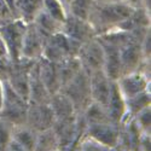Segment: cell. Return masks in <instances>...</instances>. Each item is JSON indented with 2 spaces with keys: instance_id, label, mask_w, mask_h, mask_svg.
Instances as JSON below:
<instances>
[{
  "instance_id": "37",
  "label": "cell",
  "mask_w": 151,
  "mask_h": 151,
  "mask_svg": "<svg viewBox=\"0 0 151 151\" xmlns=\"http://www.w3.org/2000/svg\"><path fill=\"white\" fill-rule=\"evenodd\" d=\"M4 97H5V82L0 80V109L4 104Z\"/></svg>"
},
{
  "instance_id": "13",
  "label": "cell",
  "mask_w": 151,
  "mask_h": 151,
  "mask_svg": "<svg viewBox=\"0 0 151 151\" xmlns=\"http://www.w3.org/2000/svg\"><path fill=\"white\" fill-rule=\"evenodd\" d=\"M46 37L36 29L33 23L27 24V29L24 33L23 44H22V58L32 60H37L42 57L44 46Z\"/></svg>"
},
{
  "instance_id": "2",
  "label": "cell",
  "mask_w": 151,
  "mask_h": 151,
  "mask_svg": "<svg viewBox=\"0 0 151 151\" xmlns=\"http://www.w3.org/2000/svg\"><path fill=\"white\" fill-rule=\"evenodd\" d=\"M80 46V42L70 39L69 36L59 32L51 35L46 40L41 58L53 63H60L67 58L78 57Z\"/></svg>"
},
{
  "instance_id": "23",
  "label": "cell",
  "mask_w": 151,
  "mask_h": 151,
  "mask_svg": "<svg viewBox=\"0 0 151 151\" xmlns=\"http://www.w3.org/2000/svg\"><path fill=\"white\" fill-rule=\"evenodd\" d=\"M124 104H126V114H124L123 121L132 120L135 117L138 112H140L143 109L150 106L151 93H150V91H146V92L139 93L137 96H133L131 98H127V99H124Z\"/></svg>"
},
{
  "instance_id": "10",
  "label": "cell",
  "mask_w": 151,
  "mask_h": 151,
  "mask_svg": "<svg viewBox=\"0 0 151 151\" xmlns=\"http://www.w3.org/2000/svg\"><path fill=\"white\" fill-rule=\"evenodd\" d=\"M120 59L122 65V75L139 70L143 64L150 63L144 59L142 52V42L138 41L134 36L120 48Z\"/></svg>"
},
{
  "instance_id": "24",
  "label": "cell",
  "mask_w": 151,
  "mask_h": 151,
  "mask_svg": "<svg viewBox=\"0 0 151 151\" xmlns=\"http://www.w3.org/2000/svg\"><path fill=\"white\" fill-rule=\"evenodd\" d=\"M81 64L78 57L67 58L63 62L58 63V73H59V80H60V88L64 85H67L71 79H74L81 70ZM60 91V90H59Z\"/></svg>"
},
{
  "instance_id": "14",
  "label": "cell",
  "mask_w": 151,
  "mask_h": 151,
  "mask_svg": "<svg viewBox=\"0 0 151 151\" xmlns=\"http://www.w3.org/2000/svg\"><path fill=\"white\" fill-rule=\"evenodd\" d=\"M44 0H5V3L15 19L24 23H33L35 16L42 9Z\"/></svg>"
},
{
  "instance_id": "18",
  "label": "cell",
  "mask_w": 151,
  "mask_h": 151,
  "mask_svg": "<svg viewBox=\"0 0 151 151\" xmlns=\"http://www.w3.org/2000/svg\"><path fill=\"white\" fill-rule=\"evenodd\" d=\"M39 74L41 81L44 82L46 90L50 94H55L60 90V80L58 73V63H53L46 60L45 58H40L39 60Z\"/></svg>"
},
{
  "instance_id": "21",
  "label": "cell",
  "mask_w": 151,
  "mask_h": 151,
  "mask_svg": "<svg viewBox=\"0 0 151 151\" xmlns=\"http://www.w3.org/2000/svg\"><path fill=\"white\" fill-rule=\"evenodd\" d=\"M37 139V132L27 124L12 127V140H15L27 151H34Z\"/></svg>"
},
{
  "instance_id": "30",
  "label": "cell",
  "mask_w": 151,
  "mask_h": 151,
  "mask_svg": "<svg viewBox=\"0 0 151 151\" xmlns=\"http://www.w3.org/2000/svg\"><path fill=\"white\" fill-rule=\"evenodd\" d=\"M150 115H151V109H150V106H147V108L143 109L140 112H138L135 117L133 119L135 124L138 126V128L143 133H150V124H151Z\"/></svg>"
},
{
  "instance_id": "41",
  "label": "cell",
  "mask_w": 151,
  "mask_h": 151,
  "mask_svg": "<svg viewBox=\"0 0 151 151\" xmlns=\"http://www.w3.org/2000/svg\"><path fill=\"white\" fill-rule=\"evenodd\" d=\"M60 3L64 5V7L67 9V11H68V6H69V4L71 3V0H60Z\"/></svg>"
},
{
  "instance_id": "36",
  "label": "cell",
  "mask_w": 151,
  "mask_h": 151,
  "mask_svg": "<svg viewBox=\"0 0 151 151\" xmlns=\"http://www.w3.org/2000/svg\"><path fill=\"white\" fill-rule=\"evenodd\" d=\"M6 56H9V53H7V48H6V45H5L4 40H3L1 35H0V58L6 57Z\"/></svg>"
},
{
  "instance_id": "7",
  "label": "cell",
  "mask_w": 151,
  "mask_h": 151,
  "mask_svg": "<svg viewBox=\"0 0 151 151\" xmlns=\"http://www.w3.org/2000/svg\"><path fill=\"white\" fill-rule=\"evenodd\" d=\"M78 59L81 64L82 70L88 75L103 70L104 50L97 37H93L90 41L81 44L78 53Z\"/></svg>"
},
{
  "instance_id": "34",
  "label": "cell",
  "mask_w": 151,
  "mask_h": 151,
  "mask_svg": "<svg viewBox=\"0 0 151 151\" xmlns=\"http://www.w3.org/2000/svg\"><path fill=\"white\" fill-rule=\"evenodd\" d=\"M122 3L127 4L134 9H140L143 7V0H122ZM144 9V7H143Z\"/></svg>"
},
{
  "instance_id": "16",
  "label": "cell",
  "mask_w": 151,
  "mask_h": 151,
  "mask_svg": "<svg viewBox=\"0 0 151 151\" xmlns=\"http://www.w3.org/2000/svg\"><path fill=\"white\" fill-rule=\"evenodd\" d=\"M105 109H106L110 121L112 123L120 126L124 119L126 104H124V98L119 90V86H117L116 81L111 82V90H110V94L108 98Z\"/></svg>"
},
{
  "instance_id": "9",
  "label": "cell",
  "mask_w": 151,
  "mask_h": 151,
  "mask_svg": "<svg viewBox=\"0 0 151 151\" xmlns=\"http://www.w3.org/2000/svg\"><path fill=\"white\" fill-rule=\"evenodd\" d=\"M56 117L48 103H30L28 104L26 124L37 133L52 128Z\"/></svg>"
},
{
  "instance_id": "39",
  "label": "cell",
  "mask_w": 151,
  "mask_h": 151,
  "mask_svg": "<svg viewBox=\"0 0 151 151\" xmlns=\"http://www.w3.org/2000/svg\"><path fill=\"white\" fill-rule=\"evenodd\" d=\"M143 7L150 12V0H143Z\"/></svg>"
},
{
  "instance_id": "8",
  "label": "cell",
  "mask_w": 151,
  "mask_h": 151,
  "mask_svg": "<svg viewBox=\"0 0 151 151\" xmlns=\"http://www.w3.org/2000/svg\"><path fill=\"white\" fill-rule=\"evenodd\" d=\"M36 60L21 58L17 62H12L11 73L7 83L17 94L29 102V74L33 64Z\"/></svg>"
},
{
  "instance_id": "33",
  "label": "cell",
  "mask_w": 151,
  "mask_h": 151,
  "mask_svg": "<svg viewBox=\"0 0 151 151\" xmlns=\"http://www.w3.org/2000/svg\"><path fill=\"white\" fill-rule=\"evenodd\" d=\"M14 16H12V14L10 12L5 0H0V26L1 24H5L7 22H11L14 21Z\"/></svg>"
},
{
  "instance_id": "28",
  "label": "cell",
  "mask_w": 151,
  "mask_h": 151,
  "mask_svg": "<svg viewBox=\"0 0 151 151\" xmlns=\"http://www.w3.org/2000/svg\"><path fill=\"white\" fill-rule=\"evenodd\" d=\"M42 10H45L47 14L53 17L56 21L59 23H64L67 16H68V11L60 3V0H44L42 1Z\"/></svg>"
},
{
  "instance_id": "20",
  "label": "cell",
  "mask_w": 151,
  "mask_h": 151,
  "mask_svg": "<svg viewBox=\"0 0 151 151\" xmlns=\"http://www.w3.org/2000/svg\"><path fill=\"white\" fill-rule=\"evenodd\" d=\"M48 104L53 111L56 120L69 119L76 115V111H75V108L70 102V99L62 92H57L52 94L51 98H50Z\"/></svg>"
},
{
  "instance_id": "35",
  "label": "cell",
  "mask_w": 151,
  "mask_h": 151,
  "mask_svg": "<svg viewBox=\"0 0 151 151\" xmlns=\"http://www.w3.org/2000/svg\"><path fill=\"white\" fill-rule=\"evenodd\" d=\"M6 151H27V150L24 147H22L19 144H17L15 140H11L9 146H7V149H6Z\"/></svg>"
},
{
  "instance_id": "11",
  "label": "cell",
  "mask_w": 151,
  "mask_h": 151,
  "mask_svg": "<svg viewBox=\"0 0 151 151\" xmlns=\"http://www.w3.org/2000/svg\"><path fill=\"white\" fill-rule=\"evenodd\" d=\"M85 135L92 138L103 146L110 149L119 145L120 138V126L112 122L87 124Z\"/></svg>"
},
{
  "instance_id": "19",
  "label": "cell",
  "mask_w": 151,
  "mask_h": 151,
  "mask_svg": "<svg viewBox=\"0 0 151 151\" xmlns=\"http://www.w3.org/2000/svg\"><path fill=\"white\" fill-rule=\"evenodd\" d=\"M39 60V59H37ZM35 62L29 74V102L30 103H48L51 94L48 93L39 74V62Z\"/></svg>"
},
{
  "instance_id": "38",
  "label": "cell",
  "mask_w": 151,
  "mask_h": 151,
  "mask_svg": "<svg viewBox=\"0 0 151 151\" xmlns=\"http://www.w3.org/2000/svg\"><path fill=\"white\" fill-rule=\"evenodd\" d=\"M94 4L98 5H108V4H116V3H122V0H93Z\"/></svg>"
},
{
  "instance_id": "40",
  "label": "cell",
  "mask_w": 151,
  "mask_h": 151,
  "mask_svg": "<svg viewBox=\"0 0 151 151\" xmlns=\"http://www.w3.org/2000/svg\"><path fill=\"white\" fill-rule=\"evenodd\" d=\"M105 151H124V150L117 145V146H115V147H110V149H106Z\"/></svg>"
},
{
  "instance_id": "12",
  "label": "cell",
  "mask_w": 151,
  "mask_h": 151,
  "mask_svg": "<svg viewBox=\"0 0 151 151\" xmlns=\"http://www.w3.org/2000/svg\"><path fill=\"white\" fill-rule=\"evenodd\" d=\"M62 33L80 44L90 41L91 39L97 36L92 24L88 21L78 18L69 14L64 23L62 24Z\"/></svg>"
},
{
  "instance_id": "25",
  "label": "cell",
  "mask_w": 151,
  "mask_h": 151,
  "mask_svg": "<svg viewBox=\"0 0 151 151\" xmlns=\"http://www.w3.org/2000/svg\"><path fill=\"white\" fill-rule=\"evenodd\" d=\"M83 119L87 124H96V123H104V122H111L109 116H108V112L105 106L100 105L96 102H92L88 108H87L83 112Z\"/></svg>"
},
{
  "instance_id": "1",
  "label": "cell",
  "mask_w": 151,
  "mask_h": 151,
  "mask_svg": "<svg viewBox=\"0 0 151 151\" xmlns=\"http://www.w3.org/2000/svg\"><path fill=\"white\" fill-rule=\"evenodd\" d=\"M134 11V7L124 4H108L98 5L94 4L88 17V22L96 32V35H100L111 29H115L120 23L127 19Z\"/></svg>"
},
{
  "instance_id": "17",
  "label": "cell",
  "mask_w": 151,
  "mask_h": 151,
  "mask_svg": "<svg viewBox=\"0 0 151 151\" xmlns=\"http://www.w3.org/2000/svg\"><path fill=\"white\" fill-rule=\"evenodd\" d=\"M99 41V40H98ZM100 42V41H99ZM104 50V65L103 71L111 81H117L122 76V65L120 59V48L112 45L102 44Z\"/></svg>"
},
{
  "instance_id": "6",
  "label": "cell",
  "mask_w": 151,
  "mask_h": 151,
  "mask_svg": "<svg viewBox=\"0 0 151 151\" xmlns=\"http://www.w3.org/2000/svg\"><path fill=\"white\" fill-rule=\"evenodd\" d=\"M27 23L21 19H14L0 26V35L6 45L9 57L12 62H17L22 58V44Z\"/></svg>"
},
{
  "instance_id": "27",
  "label": "cell",
  "mask_w": 151,
  "mask_h": 151,
  "mask_svg": "<svg viewBox=\"0 0 151 151\" xmlns=\"http://www.w3.org/2000/svg\"><path fill=\"white\" fill-rule=\"evenodd\" d=\"M93 5V0H71V3L68 6V14L78 18L88 21Z\"/></svg>"
},
{
  "instance_id": "4",
  "label": "cell",
  "mask_w": 151,
  "mask_h": 151,
  "mask_svg": "<svg viewBox=\"0 0 151 151\" xmlns=\"http://www.w3.org/2000/svg\"><path fill=\"white\" fill-rule=\"evenodd\" d=\"M28 104V100L17 94L10 85L5 82V97L3 108L0 109V119L10 123L12 127L26 124Z\"/></svg>"
},
{
  "instance_id": "22",
  "label": "cell",
  "mask_w": 151,
  "mask_h": 151,
  "mask_svg": "<svg viewBox=\"0 0 151 151\" xmlns=\"http://www.w3.org/2000/svg\"><path fill=\"white\" fill-rule=\"evenodd\" d=\"M33 24L36 27V29L39 30L46 39H48L51 35L62 32V23L56 21L53 17L50 16L45 10H40L33 21Z\"/></svg>"
},
{
  "instance_id": "32",
  "label": "cell",
  "mask_w": 151,
  "mask_h": 151,
  "mask_svg": "<svg viewBox=\"0 0 151 151\" xmlns=\"http://www.w3.org/2000/svg\"><path fill=\"white\" fill-rule=\"evenodd\" d=\"M11 68H12V60L10 59L9 56L0 58V80L3 82H7Z\"/></svg>"
},
{
  "instance_id": "29",
  "label": "cell",
  "mask_w": 151,
  "mask_h": 151,
  "mask_svg": "<svg viewBox=\"0 0 151 151\" xmlns=\"http://www.w3.org/2000/svg\"><path fill=\"white\" fill-rule=\"evenodd\" d=\"M108 147L103 146L102 144H99L92 138L83 135L81 139L76 143V145L74 146L71 151H105Z\"/></svg>"
},
{
  "instance_id": "15",
  "label": "cell",
  "mask_w": 151,
  "mask_h": 151,
  "mask_svg": "<svg viewBox=\"0 0 151 151\" xmlns=\"http://www.w3.org/2000/svg\"><path fill=\"white\" fill-rule=\"evenodd\" d=\"M88 78H90V90H91L92 102H96L105 106L110 94L112 81L106 76L103 70H99L88 75Z\"/></svg>"
},
{
  "instance_id": "3",
  "label": "cell",
  "mask_w": 151,
  "mask_h": 151,
  "mask_svg": "<svg viewBox=\"0 0 151 151\" xmlns=\"http://www.w3.org/2000/svg\"><path fill=\"white\" fill-rule=\"evenodd\" d=\"M59 92L65 94L70 99L76 114H82L92 103L90 78L88 74H86L82 69L78 73V75L74 79H71L67 85L63 86Z\"/></svg>"
},
{
  "instance_id": "5",
  "label": "cell",
  "mask_w": 151,
  "mask_h": 151,
  "mask_svg": "<svg viewBox=\"0 0 151 151\" xmlns=\"http://www.w3.org/2000/svg\"><path fill=\"white\" fill-rule=\"evenodd\" d=\"M116 83L124 99L150 91V63H145L139 70L122 75Z\"/></svg>"
},
{
  "instance_id": "31",
  "label": "cell",
  "mask_w": 151,
  "mask_h": 151,
  "mask_svg": "<svg viewBox=\"0 0 151 151\" xmlns=\"http://www.w3.org/2000/svg\"><path fill=\"white\" fill-rule=\"evenodd\" d=\"M12 140V126L0 119V151H6Z\"/></svg>"
},
{
  "instance_id": "26",
  "label": "cell",
  "mask_w": 151,
  "mask_h": 151,
  "mask_svg": "<svg viewBox=\"0 0 151 151\" xmlns=\"http://www.w3.org/2000/svg\"><path fill=\"white\" fill-rule=\"evenodd\" d=\"M34 151H59L57 137L52 128L37 133V139Z\"/></svg>"
}]
</instances>
